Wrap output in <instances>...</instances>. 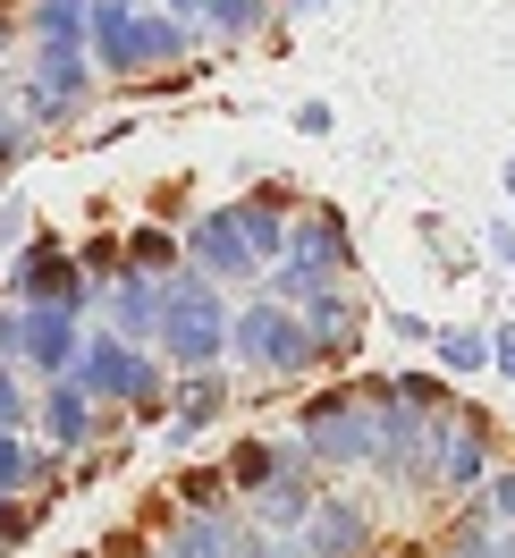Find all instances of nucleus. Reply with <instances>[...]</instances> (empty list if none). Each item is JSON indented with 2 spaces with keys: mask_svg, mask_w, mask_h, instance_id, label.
<instances>
[{
  "mask_svg": "<svg viewBox=\"0 0 515 558\" xmlns=\"http://www.w3.org/2000/svg\"><path fill=\"white\" fill-rule=\"evenodd\" d=\"M287 220H296V195L287 186H254L245 204H220L186 229V271H204L220 296L229 288H254L287 254Z\"/></svg>",
  "mask_w": 515,
  "mask_h": 558,
  "instance_id": "nucleus-1",
  "label": "nucleus"
},
{
  "mask_svg": "<svg viewBox=\"0 0 515 558\" xmlns=\"http://www.w3.org/2000/svg\"><path fill=\"white\" fill-rule=\"evenodd\" d=\"M389 398V373H355L339 389H312L296 407V449L312 457V474H346V465H372V423Z\"/></svg>",
  "mask_w": 515,
  "mask_h": 558,
  "instance_id": "nucleus-2",
  "label": "nucleus"
},
{
  "mask_svg": "<svg viewBox=\"0 0 515 558\" xmlns=\"http://www.w3.org/2000/svg\"><path fill=\"white\" fill-rule=\"evenodd\" d=\"M229 314H237V305H229L204 271L161 279V339H152V355L170 364L177 381H186V373H220V355H229Z\"/></svg>",
  "mask_w": 515,
  "mask_h": 558,
  "instance_id": "nucleus-3",
  "label": "nucleus"
},
{
  "mask_svg": "<svg viewBox=\"0 0 515 558\" xmlns=\"http://www.w3.org/2000/svg\"><path fill=\"white\" fill-rule=\"evenodd\" d=\"M229 355H237L254 381H305V373H321L296 305H279V296H245L237 314H229Z\"/></svg>",
  "mask_w": 515,
  "mask_h": 558,
  "instance_id": "nucleus-4",
  "label": "nucleus"
},
{
  "mask_svg": "<svg viewBox=\"0 0 515 558\" xmlns=\"http://www.w3.org/2000/svg\"><path fill=\"white\" fill-rule=\"evenodd\" d=\"M422 440H431V490L440 499H474L490 483V465H499V423L481 407H465V398H447Z\"/></svg>",
  "mask_w": 515,
  "mask_h": 558,
  "instance_id": "nucleus-5",
  "label": "nucleus"
},
{
  "mask_svg": "<svg viewBox=\"0 0 515 558\" xmlns=\"http://www.w3.org/2000/svg\"><path fill=\"white\" fill-rule=\"evenodd\" d=\"M287 263H305L321 288H346L355 279V245H346V220L330 204H296L287 220Z\"/></svg>",
  "mask_w": 515,
  "mask_h": 558,
  "instance_id": "nucleus-6",
  "label": "nucleus"
},
{
  "mask_svg": "<svg viewBox=\"0 0 515 558\" xmlns=\"http://www.w3.org/2000/svg\"><path fill=\"white\" fill-rule=\"evenodd\" d=\"M296 550L305 558H372V508L346 499V490H321V508L296 524Z\"/></svg>",
  "mask_w": 515,
  "mask_h": 558,
  "instance_id": "nucleus-7",
  "label": "nucleus"
},
{
  "mask_svg": "<svg viewBox=\"0 0 515 558\" xmlns=\"http://www.w3.org/2000/svg\"><path fill=\"white\" fill-rule=\"evenodd\" d=\"M312 508H321V474H312V457L296 449V457L271 474V483L245 499V524H254V533H296Z\"/></svg>",
  "mask_w": 515,
  "mask_h": 558,
  "instance_id": "nucleus-8",
  "label": "nucleus"
},
{
  "mask_svg": "<svg viewBox=\"0 0 515 558\" xmlns=\"http://www.w3.org/2000/svg\"><path fill=\"white\" fill-rule=\"evenodd\" d=\"M35 423H42V449L51 457H85L102 440V407L76 381H35Z\"/></svg>",
  "mask_w": 515,
  "mask_h": 558,
  "instance_id": "nucleus-9",
  "label": "nucleus"
},
{
  "mask_svg": "<svg viewBox=\"0 0 515 558\" xmlns=\"http://www.w3.org/2000/svg\"><path fill=\"white\" fill-rule=\"evenodd\" d=\"M296 322H305L312 339V364H355V348H364V305L346 296V288H312L305 305H296Z\"/></svg>",
  "mask_w": 515,
  "mask_h": 558,
  "instance_id": "nucleus-10",
  "label": "nucleus"
},
{
  "mask_svg": "<svg viewBox=\"0 0 515 558\" xmlns=\"http://www.w3.org/2000/svg\"><path fill=\"white\" fill-rule=\"evenodd\" d=\"M76 339H85V314H69V305H26L17 373H35V381H69V364H76Z\"/></svg>",
  "mask_w": 515,
  "mask_h": 558,
  "instance_id": "nucleus-11",
  "label": "nucleus"
},
{
  "mask_svg": "<svg viewBox=\"0 0 515 558\" xmlns=\"http://www.w3.org/2000/svg\"><path fill=\"white\" fill-rule=\"evenodd\" d=\"M102 305H110V322H102V330H119L127 348H152V339H161V279L119 271V279L102 288Z\"/></svg>",
  "mask_w": 515,
  "mask_h": 558,
  "instance_id": "nucleus-12",
  "label": "nucleus"
},
{
  "mask_svg": "<svg viewBox=\"0 0 515 558\" xmlns=\"http://www.w3.org/2000/svg\"><path fill=\"white\" fill-rule=\"evenodd\" d=\"M60 483H69V474H60V457L42 449V440L0 432V490H9V499H51Z\"/></svg>",
  "mask_w": 515,
  "mask_h": 558,
  "instance_id": "nucleus-13",
  "label": "nucleus"
},
{
  "mask_svg": "<svg viewBox=\"0 0 515 558\" xmlns=\"http://www.w3.org/2000/svg\"><path fill=\"white\" fill-rule=\"evenodd\" d=\"M229 415V373H186L177 381V398H170V440L186 449L195 432H211V423Z\"/></svg>",
  "mask_w": 515,
  "mask_h": 558,
  "instance_id": "nucleus-14",
  "label": "nucleus"
},
{
  "mask_svg": "<svg viewBox=\"0 0 515 558\" xmlns=\"http://www.w3.org/2000/svg\"><path fill=\"white\" fill-rule=\"evenodd\" d=\"M237 542H245V517H177L152 550L161 558H237Z\"/></svg>",
  "mask_w": 515,
  "mask_h": 558,
  "instance_id": "nucleus-15",
  "label": "nucleus"
},
{
  "mask_svg": "<svg viewBox=\"0 0 515 558\" xmlns=\"http://www.w3.org/2000/svg\"><path fill=\"white\" fill-rule=\"evenodd\" d=\"M287 17H279V0H204L195 9V35L211 43H245V35H279Z\"/></svg>",
  "mask_w": 515,
  "mask_h": 558,
  "instance_id": "nucleus-16",
  "label": "nucleus"
},
{
  "mask_svg": "<svg viewBox=\"0 0 515 558\" xmlns=\"http://www.w3.org/2000/svg\"><path fill=\"white\" fill-rule=\"evenodd\" d=\"M195 43H204V35H195L186 17H170V9H136V60H144V76L195 60Z\"/></svg>",
  "mask_w": 515,
  "mask_h": 558,
  "instance_id": "nucleus-17",
  "label": "nucleus"
},
{
  "mask_svg": "<svg viewBox=\"0 0 515 558\" xmlns=\"http://www.w3.org/2000/svg\"><path fill=\"white\" fill-rule=\"evenodd\" d=\"M296 457V440H229V457H220V474H229V490H237V508L254 499V490L271 483L279 465Z\"/></svg>",
  "mask_w": 515,
  "mask_h": 558,
  "instance_id": "nucleus-18",
  "label": "nucleus"
},
{
  "mask_svg": "<svg viewBox=\"0 0 515 558\" xmlns=\"http://www.w3.org/2000/svg\"><path fill=\"white\" fill-rule=\"evenodd\" d=\"M119 271L177 279V271H186V238H170V229H127V238H119Z\"/></svg>",
  "mask_w": 515,
  "mask_h": 558,
  "instance_id": "nucleus-19",
  "label": "nucleus"
},
{
  "mask_svg": "<svg viewBox=\"0 0 515 558\" xmlns=\"http://www.w3.org/2000/svg\"><path fill=\"white\" fill-rule=\"evenodd\" d=\"M170 508H177V517H237V490H229L220 465H186L177 490H170Z\"/></svg>",
  "mask_w": 515,
  "mask_h": 558,
  "instance_id": "nucleus-20",
  "label": "nucleus"
},
{
  "mask_svg": "<svg viewBox=\"0 0 515 558\" xmlns=\"http://www.w3.org/2000/svg\"><path fill=\"white\" fill-rule=\"evenodd\" d=\"M85 17H94V9H69V0H26V35H35V51H76V43H85Z\"/></svg>",
  "mask_w": 515,
  "mask_h": 558,
  "instance_id": "nucleus-21",
  "label": "nucleus"
},
{
  "mask_svg": "<svg viewBox=\"0 0 515 558\" xmlns=\"http://www.w3.org/2000/svg\"><path fill=\"white\" fill-rule=\"evenodd\" d=\"M440 373H490V330H431Z\"/></svg>",
  "mask_w": 515,
  "mask_h": 558,
  "instance_id": "nucleus-22",
  "label": "nucleus"
},
{
  "mask_svg": "<svg viewBox=\"0 0 515 558\" xmlns=\"http://www.w3.org/2000/svg\"><path fill=\"white\" fill-rule=\"evenodd\" d=\"M474 508H481L490 524H499V533H515V465H507V457L490 465V483L474 490Z\"/></svg>",
  "mask_w": 515,
  "mask_h": 558,
  "instance_id": "nucleus-23",
  "label": "nucleus"
},
{
  "mask_svg": "<svg viewBox=\"0 0 515 558\" xmlns=\"http://www.w3.org/2000/svg\"><path fill=\"white\" fill-rule=\"evenodd\" d=\"M26 423H35V389H26V373L0 364V432H26Z\"/></svg>",
  "mask_w": 515,
  "mask_h": 558,
  "instance_id": "nucleus-24",
  "label": "nucleus"
},
{
  "mask_svg": "<svg viewBox=\"0 0 515 558\" xmlns=\"http://www.w3.org/2000/svg\"><path fill=\"white\" fill-rule=\"evenodd\" d=\"M76 254V271L94 279V288H110V279H119V238H85V245H69Z\"/></svg>",
  "mask_w": 515,
  "mask_h": 558,
  "instance_id": "nucleus-25",
  "label": "nucleus"
},
{
  "mask_svg": "<svg viewBox=\"0 0 515 558\" xmlns=\"http://www.w3.org/2000/svg\"><path fill=\"white\" fill-rule=\"evenodd\" d=\"M17 339H26V305H0V364L17 373Z\"/></svg>",
  "mask_w": 515,
  "mask_h": 558,
  "instance_id": "nucleus-26",
  "label": "nucleus"
},
{
  "mask_svg": "<svg viewBox=\"0 0 515 558\" xmlns=\"http://www.w3.org/2000/svg\"><path fill=\"white\" fill-rule=\"evenodd\" d=\"M287 119H296V136H330V128H339V110H330V102H296Z\"/></svg>",
  "mask_w": 515,
  "mask_h": 558,
  "instance_id": "nucleus-27",
  "label": "nucleus"
},
{
  "mask_svg": "<svg viewBox=\"0 0 515 558\" xmlns=\"http://www.w3.org/2000/svg\"><path fill=\"white\" fill-rule=\"evenodd\" d=\"M481 238H490V263H499V271H515V220H490Z\"/></svg>",
  "mask_w": 515,
  "mask_h": 558,
  "instance_id": "nucleus-28",
  "label": "nucleus"
},
{
  "mask_svg": "<svg viewBox=\"0 0 515 558\" xmlns=\"http://www.w3.org/2000/svg\"><path fill=\"white\" fill-rule=\"evenodd\" d=\"M490 373H507V381H515V322L490 330Z\"/></svg>",
  "mask_w": 515,
  "mask_h": 558,
  "instance_id": "nucleus-29",
  "label": "nucleus"
},
{
  "mask_svg": "<svg viewBox=\"0 0 515 558\" xmlns=\"http://www.w3.org/2000/svg\"><path fill=\"white\" fill-rule=\"evenodd\" d=\"M26 245V204H0V254H17Z\"/></svg>",
  "mask_w": 515,
  "mask_h": 558,
  "instance_id": "nucleus-30",
  "label": "nucleus"
},
{
  "mask_svg": "<svg viewBox=\"0 0 515 558\" xmlns=\"http://www.w3.org/2000/svg\"><path fill=\"white\" fill-rule=\"evenodd\" d=\"M152 9H170V17H186V26H195V9H204V0H152Z\"/></svg>",
  "mask_w": 515,
  "mask_h": 558,
  "instance_id": "nucleus-31",
  "label": "nucleus"
},
{
  "mask_svg": "<svg viewBox=\"0 0 515 558\" xmlns=\"http://www.w3.org/2000/svg\"><path fill=\"white\" fill-rule=\"evenodd\" d=\"M305 9H330V0H279V17H305Z\"/></svg>",
  "mask_w": 515,
  "mask_h": 558,
  "instance_id": "nucleus-32",
  "label": "nucleus"
},
{
  "mask_svg": "<svg viewBox=\"0 0 515 558\" xmlns=\"http://www.w3.org/2000/svg\"><path fill=\"white\" fill-rule=\"evenodd\" d=\"M102 9H152V0H102Z\"/></svg>",
  "mask_w": 515,
  "mask_h": 558,
  "instance_id": "nucleus-33",
  "label": "nucleus"
},
{
  "mask_svg": "<svg viewBox=\"0 0 515 558\" xmlns=\"http://www.w3.org/2000/svg\"><path fill=\"white\" fill-rule=\"evenodd\" d=\"M0 60H9V17H0Z\"/></svg>",
  "mask_w": 515,
  "mask_h": 558,
  "instance_id": "nucleus-34",
  "label": "nucleus"
},
{
  "mask_svg": "<svg viewBox=\"0 0 515 558\" xmlns=\"http://www.w3.org/2000/svg\"><path fill=\"white\" fill-rule=\"evenodd\" d=\"M389 558H431V550H389Z\"/></svg>",
  "mask_w": 515,
  "mask_h": 558,
  "instance_id": "nucleus-35",
  "label": "nucleus"
},
{
  "mask_svg": "<svg viewBox=\"0 0 515 558\" xmlns=\"http://www.w3.org/2000/svg\"><path fill=\"white\" fill-rule=\"evenodd\" d=\"M507 195H515V161H507Z\"/></svg>",
  "mask_w": 515,
  "mask_h": 558,
  "instance_id": "nucleus-36",
  "label": "nucleus"
},
{
  "mask_svg": "<svg viewBox=\"0 0 515 558\" xmlns=\"http://www.w3.org/2000/svg\"><path fill=\"white\" fill-rule=\"evenodd\" d=\"M76 558H102V550H76Z\"/></svg>",
  "mask_w": 515,
  "mask_h": 558,
  "instance_id": "nucleus-37",
  "label": "nucleus"
},
{
  "mask_svg": "<svg viewBox=\"0 0 515 558\" xmlns=\"http://www.w3.org/2000/svg\"><path fill=\"white\" fill-rule=\"evenodd\" d=\"M0 499H9V490H0Z\"/></svg>",
  "mask_w": 515,
  "mask_h": 558,
  "instance_id": "nucleus-38",
  "label": "nucleus"
}]
</instances>
